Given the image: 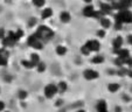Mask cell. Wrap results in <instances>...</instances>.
Instances as JSON below:
<instances>
[{
    "label": "cell",
    "instance_id": "31",
    "mask_svg": "<svg viewBox=\"0 0 132 112\" xmlns=\"http://www.w3.org/2000/svg\"><path fill=\"white\" fill-rule=\"evenodd\" d=\"M35 23H36V19H35V18H30L29 21H28V26H29V27H33Z\"/></svg>",
    "mask_w": 132,
    "mask_h": 112
},
{
    "label": "cell",
    "instance_id": "13",
    "mask_svg": "<svg viewBox=\"0 0 132 112\" xmlns=\"http://www.w3.org/2000/svg\"><path fill=\"white\" fill-rule=\"evenodd\" d=\"M97 111L98 112H108V106L105 100H100L97 103Z\"/></svg>",
    "mask_w": 132,
    "mask_h": 112
},
{
    "label": "cell",
    "instance_id": "14",
    "mask_svg": "<svg viewBox=\"0 0 132 112\" xmlns=\"http://www.w3.org/2000/svg\"><path fill=\"white\" fill-rule=\"evenodd\" d=\"M132 7V0H120V10H129Z\"/></svg>",
    "mask_w": 132,
    "mask_h": 112
},
{
    "label": "cell",
    "instance_id": "3",
    "mask_svg": "<svg viewBox=\"0 0 132 112\" xmlns=\"http://www.w3.org/2000/svg\"><path fill=\"white\" fill-rule=\"evenodd\" d=\"M118 14L122 18L123 23H132V12L129 10H120Z\"/></svg>",
    "mask_w": 132,
    "mask_h": 112
},
{
    "label": "cell",
    "instance_id": "22",
    "mask_svg": "<svg viewBox=\"0 0 132 112\" xmlns=\"http://www.w3.org/2000/svg\"><path fill=\"white\" fill-rule=\"evenodd\" d=\"M56 87H57V91H60V92H64L65 90H67V88H68L65 82H60Z\"/></svg>",
    "mask_w": 132,
    "mask_h": 112
},
{
    "label": "cell",
    "instance_id": "43",
    "mask_svg": "<svg viewBox=\"0 0 132 112\" xmlns=\"http://www.w3.org/2000/svg\"><path fill=\"white\" fill-rule=\"evenodd\" d=\"M5 112H8V111H5Z\"/></svg>",
    "mask_w": 132,
    "mask_h": 112
},
{
    "label": "cell",
    "instance_id": "17",
    "mask_svg": "<svg viewBox=\"0 0 132 112\" xmlns=\"http://www.w3.org/2000/svg\"><path fill=\"white\" fill-rule=\"evenodd\" d=\"M108 89H109L110 92L115 93V92H117L118 90H119V84H117V83H110L109 87H108Z\"/></svg>",
    "mask_w": 132,
    "mask_h": 112
},
{
    "label": "cell",
    "instance_id": "16",
    "mask_svg": "<svg viewBox=\"0 0 132 112\" xmlns=\"http://www.w3.org/2000/svg\"><path fill=\"white\" fill-rule=\"evenodd\" d=\"M101 25H102L103 29H105V28H109L111 26V22H110V20L108 18L103 16V18H101Z\"/></svg>",
    "mask_w": 132,
    "mask_h": 112
},
{
    "label": "cell",
    "instance_id": "19",
    "mask_svg": "<svg viewBox=\"0 0 132 112\" xmlns=\"http://www.w3.org/2000/svg\"><path fill=\"white\" fill-rule=\"evenodd\" d=\"M91 62L95 63V64H100V63H103V62H104V56H102V55H97V56H95V57L91 58Z\"/></svg>",
    "mask_w": 132,
    "mask_h": 112
},
{
    "label": "cell",
    "instance_id": "7",
    "mask_svg": "<svg viewBox=\"0 0 132 112\" xmlns=\"http://www.w3.org/2000/svg\"><path fill=\"white\" fill-rule=\"evenodd\" d=\"M8 62V51L3 49H0V67H5L7 65Z\"/></svg>",
    "mask_w": 132,
    "mask_h": 112
},
{
    "label": "cell",
    "instance_id": "38",
    "mask_svg": "<svg viewBox=\"0 0 132 112\" xmlns=\"http://www.w3.org/2000/svg\"><path fill=\"white\" fill-rule=\"evenodd\" d=\"M127 75H129L130 77H132V68H130V69L127 70Z\"/></svg>",
    "mask_w": 132,
    "mask_h": 112
},
{
    "label": "cell",
    "instance_id": "40",
    "mask_svg": "<svg viewBox=\"0 0 132 112\" xmlns=\"http://www.w3.org/2000/svg\"><path fill=\"white\" fill-rule=\"evenodd\" d=\"M76 112H85V110H78V111H76Z\"/></svg>",
    "mask_w": 132,
    "mask_h": 112
},
{
    "label": "cell",
    "instance_id": "9",
    "mask_svg": "<svg viewBox=\"0 0 132 112\" xmlns=\"http://www.w3.org/2000/svg\"><path fill=\"white\" fill-rule=\"evenodd\" d=\"M111 11H112L111 5H109V4H101L100 12L102 13L104 16H105V15H108V14H110V13H111Z\"/></svg>",
    "mask_w": 132,
    "mask_h": 112
},
{
    "label": "cell",
    "instance_id": "29",
    "mask_svg": "<svg viewBox=\"0 0 132 112\" xmlns=\"http://www.w3.org/2000/svg\"><path fill=\"white\" fill-rule=\"evenodd\" d=\"M115 64H116V65H118L119 68H122V67H123V64H124V60H122V58L117 57V58L115 60Z\"/></svg>",
    "mask_w": 132,
    "mask_h": 112
},
{
    "label": "cell",
    "instance_id": "1",
    "mask_svg": "<svg viewBox=\"0 0 132 112\" xmlns=\"http://www.w3.org/2000/svg\"><path fill=\"white\" fill-rule=\"evenodd\" d=\"M35 35L40 41H49L54 37V32L47 26H39Z\"/></svg>",
    "mask_w": 132,
    "mask_h": 112
},
{
    "label": "cell",
    "instance_id": "30",
    "mask_svg": "<svg viewBox=\"0 0 132 112\" xmlns=\"http://www.w3.org/2000/svg\"><path fill=\"white\" fill-rule=\"evenodd\" d=\"M124 64H126V65H129L130 68H132V57L131 56H129L126 60H124Z\"/></svg>",
    "mask_w": 132,
    "mask_h": 112
},
{
    "label": "cell",
    "instance_id": "25",
    "mask_svg": "<svg viewBox=\"0 0 132 112\" xmlns=\"http://www.w3.org/2000/svg\"><path fill=\"white\" fill-rule=\"evenodd\" d=\"M23 34H25V33H23V30H22V29H18L16 32H15V37H16V41L20 40L21 37L23 36Z\"/></svg>",
    "mask_w": 132,
    "mask_h": 112
},
{
    "label": "cell",
    "instance_id": "34",
    "mask_svg": "<svg viewBox=\"0 0 132 112\" xmlns=\"http://www.w3.org/2000/svg\"><path fill=\"white\" fill-rule=\"evenodd\" d=\"M4 37H5V29L0 28V40H3Z\"/></svg>",
    "mask_w": 132,
    "mask_h": 112
},
{
    "label": "cell",
    "instance_id": "18",
    "mask_svg": "<svg viewBox=\"0 0 132 112\" xmlns=\"http://www.w3.org/2000/svg\"><path fill=\"white\" fill-rule=\"evenodd\" d=\"M56 54L60 55V56H63V55L67 54V48L64 46H57L56 47Z\"/></svg>",
    "mask_w": 132,
    "mask_h": 112
},
{
    "label": "cell",
    "instance_id": "12",
    "mask_svg": "<svg viewBox=\"0 0 132 112\" xmlns=\"http://www.w3.org/2000/svg\"><path fill=\"white\" fill-rule=\"evenodd\" d=\"M60 20L62 21L63 23H68L71 20V15H70L69 12H62L60 15Z\"/></svg>",
    "mask_w": 132,
    "mask_h": 112
},
{
    "label": "cell",
    "instance_id": "2",
    "mask_svg": "<svg viewBox=\"0 0 132 112\" xmlns=\"http://www.w3.org/2000/svg\"><path fill=\"white\" fill-rule=\"evenodd\" d=\"M27 43L30 46V47L35 48V49H42V48H43V43H42V41L39 40L35 34L30 35V36L28 37Z\"/></svg>",
    "mask_w": 132,
    "mask_h": 112
},
{
    "label": "cell",
    "instance_id": "8",
    "mask_svg": "<svg viewBox=\"0 0 132 112\" xmlns=\"http://www.w3.org/2000/svg\"><path fill=\"white\" fill-rule=\"evenodd\" d=\"M112 46H113V50H115V53L117 51V50H119L120 48L123 47V37L122 36H117L115 40H113Z\"/></svg>",
    "mask_w": 132,
    "mask_h": 112
},
{
    "label": "cell",
    "instance_id": "26",
    "mask_svg": "<svg viewBox=\"0 0 132 112\" xmlns=\"http://www.w3.org/2000/svg\"><path fill=\"white\" fill-rule=\"evenodd\" d=\"M36 65H37V71H39V72H42V71H45V70H46V64H45V63L39 62Z\"/></svg>",
    "mask_w": 132,
    "mask_h": 112
},
{
    "label": "cell",
    "instance_id": "23",
    "mask_svg": "<svg viewBox=\"0 0 132 112\" xmlns=\"http://www.w3.org/2000/svg\"><path fill=\"white\" fill-rule=\"evenodd\" d=\"M21 64L23 65V67L26 68V69H32V68H34L35 65L33 64L32 62H30V61H26V60H23L22 62H21Z\"/></svg>",
    "mask_w": 132,
    "mask_h": 112
},
{
    "label": "cell",
    "instance_id": "10",
    "mask_svg": "<svg viewBox=\"0 0 132 112\" xmlns=\"http://www.w3.org/2000/svg\"><path fill=\"white\" fill-rule=\"evenodd\" d=\"M116 54H117L118 57L122 58V60H126V58L130 56V51L127 49H124V48H120L119 50H117Z\"/></svg>",
    "mask_w": 132,
    "mask_h": 112
},
{
    "label": "cell",
    "instance_id": "33",
    "mask_svg": "<svg viewBox=\"0 0 132 112\" xmlns=\"http://www.w3.org/2000/svg\"><path fill=\"white\" fill-rule=\"evenodd\" d=\"M97 35H98V37H104V36H105V30H104V29L98 30V32H97Z\"/></svg>",
    "mask_w": 132,
    "mask_h": 112
},
{
    "label": "cell",
    "instance_id": "32",
    "mask_svg": "<svg viewBox=\"0 0 132 112\" xmlns=\"http://www.w3.org/2000/svg\"><path fill=\"white\" fill-rule=\"evenodd\" d=\"M125 74H127V70L125 69V68L122 67V68L119 69V71H118V75H119V76H124Z\"/></svg>",
    "mask_w": 132,
    "mask_h": 112
},
{
    "label": "cell",
    "instance_id": "4",
    "mask_svg": "<svg viewBox=\"0 0 132 112\" xmlns=\"http://www.w3.org/2000/svg\"><path fill=\"white\" fill-rule=\"evenodd\" d=\"M57 93V87L55 84H48L45 88V96L47 98H53Z\"/></svg>",
    "mask_w": 132,
    "mask_h": 112
},
{
    "label": "cell",
    "instance_id": "42",
    "mask_svg": "<svg viewBox=\"0 0 132 112\" xmlns=\"http://www.w3.org/2000/svg\"><path fill=\"white\" fill-rule=\"evenodd\" d=\"M59 112H65V111H63V110H61V111H59Z\"/></svg>",
    "mask_w": 132,
    "mask_h": 112
},
{
    "label": "cell",
    "instance_id": "35",
    "mask_svg": "<svg viewBox=\"0 0 132 112\" xmlns=\"http://www.w3.org/2000/svg\"><path fill=\"white\" fill-rule=\"evenodd\" d=\"M4 109H5V103L0 100V112L4 111Z\"/></svg>",
    "mask_w": 132,
    "mask_h": 112
},
{
    "label": "cell",
    "instance_id": "24",
    "mask_svg": "<svg viewBox=\"0 0 132 112\" xmlns=\"http://www.w3.org/2000/svg\"><path fill=\"white\" fill-rule=\"evenodd\" d=\"M33 1V4H34L36 7H42L43 5H45V3H46V0H32Z\"/></svg>",
    "mask_w": 132,
    "mask_h": 112
},
{
    "label": "cell",
    "instance_id": "39",
    "mask_svg": "<svg viewBox=\"0 0 132 112\" xmlns=\"http://www.w3.org/2000/svg\"><path fill=\"white\" fill-rule=\"evenodd\" d=\"M61 104H62V100H61V99H60V100H57V102H56V106H57V105H59V106H60Z\"/></svg>",
    "mask_w": 132,
    "mask_h": 112
},
{
    "label": "cell",
    "instance_id": "28",
    "mask_svg": "<svg viewBox=\"0 0 132 112\" xmlns=\"http://www.w3.org/2000/svg\"><path fill=\"white\" fill-rule=\"evenodd\" d=\"M81 53H82L83 55H89L91 51H90V50L88 49V47H87V46L84 45V46H82V47H81Z\"/></svg>",
    "mask_w": 132,
    "mask_h": 112
},
{
    "label": "cell",
    "instance_id": "41",
    "mask_svg": "<svg viewBox=\"0 0 132 112\" xmlns=\"http://www.w3.org/2000/svg\"><path fill=\"white\" fill-rule=\"evenodd\" d=\"M84 1H85V3H91L92 0H84Z\"/></svg>",
    "mask_w": 132,
    "mask_h": 112
},
{
    "label": "cell",
    "instance_id": "6",
    "mask_svg": "<svg viewBox=\"0 0 132 112\" xmlns=\"http://www.w3.org/2000/svg\"><path fill=\"white\" fill-rule=\"evenodd\" d=\"M83 76H84L85 80L88 81H91V80H96V78H98V71H96V70H92V69H87L84 72H83Z\"/></svg>",
    "mask_w": 132,
    "mask_h": 112
},
{
    "label": "cell",
    "instance_id": "21",
    "mask_svg": "<svg viewBox=\"0 0 132 112\" xmlns=\"http://www.w3.org/2000/svg\"><path fill=\"white\" fill-rule=\"evenodd\" d=\"M30 62H32L34 65H36L37 63L40 62V57H39V55L37 54H32L30 55Z\"/></svg>",
    "mask_w": 132,
    "mask_h": 112
},
{
    "label": "cell",
    "instance_id": "27",
    "mask_svg": "<svg viewBox=\"0 0 132 112\" xmlns=\"http://www.w3.org/2000/svg\"><path fill=\"white\" fill-rule=\"evenodd\" d=\"M27 96H28L27 91H25V90H20V91H19V95H18V97L20 98V99H25Z\"/></svg>",
    "mask_w": 132,
    "mask_h": 112
},
{
    "label": "cell",
    "instance_id": "36",
    "mask_svg": "<svg viewBox=\"0 0 132 112\" xmlns=\"http://www.w3.org/2000/svg\"><path fill=\"white\" fill-rule=\"evenodd\" d=\"M122 25H123V23H116V26H115L116 29H118V30L122 29V28H120V27H122Z\"/></svg>",
    "mask_w": 132,
    "mask_h": 112
},
{
    "label": "cell",
    "instance_id": "15",
    "mask_svg": "<svg viewBox=\"0 0 132 112\" xmlns=\"http://www.w3.org/2000/svg\"><path fill=\"white\" fill-rule=\"evenodd\" d=\"M3 45H4V47H13L15 45V42L13 40H11L8 36H5L3 39Z\"/></svg>",
    "mask_w": 132,
    "mask_h": 112
},
{
    "label": "cell",
    "instance_id": "11",
    "mask_svg": "<svg viewBox=\"0 0 132 112\" xmlns=\"http://www.w3.org/2000/svg\"><path fill=\"white\" fill-rule=\"evenodd\" d=\"M94 13H95V8L92 7V6H85L84 8H83V14L85 15V16L88 18H92V15H94Z\"/></svg>",
    "mask_w": 132,
    "mask_h": 112
},
{
    "label": "cell",
    "instance_id": "37",
    "mask_svg": "<svg viewBox=\"0 0 132 112\" xmlns=\"http://www.w3.org/2000/svg\"><path fill=\"white\" fill-rule=\"evenodd\" d=\"M127 41H129L130 45H132V35H129V36H127Z\"/></svg>",
    "mask_w": 132,
    "mask_h": 112
},
{
    "label": "cell",
    "instance_id": "20",
    "mask_svg": "<svg viewBox=\"0 0 132 112\" xmlns=\"http://www.w3.org/2000/svg\"><path fill=\"white\" fill-rule=\"evenodd\" d=\"M53 15V10L52 8H46V10L42 11V18L43 19H48Z\"/></svg>",
    "mask_w": 132,
    "mask_h": 112
},
{
    "label": "cell",
    "instance_id": "5",
    "mask_svg": "<svg viewBox=\"0 0 132 112\" xmlns=\"http://www.w3.org/2000/svg\"><path fill=\"white\" fill-rule=\"evenodd\" d=\"M85 46L88 47V49L90 51H98L101 49V43L98 40H89L85 43Z\"/></svg>",
    "mask_w": 132,
    "mask_h": 112
}]
</instances>
